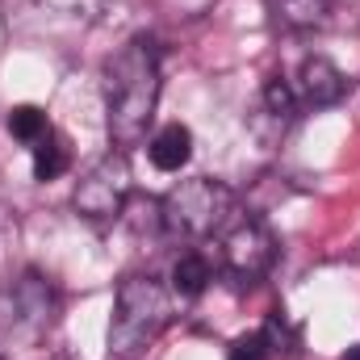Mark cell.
Returning <instances> with one entry per match:
<instances>
[{
    "instance_id": "obj_1",
    "label": "cell",
    "mask_w": 360,
    "mask_h": 360,
    "mask_svg": "<svg viewBox=\"0 0 360 360\" xmlns=\"http://www.w3.org/2000/svg\"><path fill=\"white\" fill-rule=\"evenodd\" d=\"M160 105V46L151 34H134L105 63V126L117 151L147 139Z\"/></svg>"
},
{
    "instance_id": "obj_2",
    "label": "cell",
    "mask_w": 360,
    "mask_h": 360,
    "mask_svg": "<svg viewBox=\"0 0 360 360\" xmlns=\"http://www.w3.org/2000/svg\"><path fill=\"white\" fill-rule=\"evenodd\" d=\"M172 297L155 276H126L117 285L113 319H109V360H139L168 327Z\"/></svg>"
},
{
    "instance_id": "obj_3",
    "label": "cell",
    "mask_w": 360,
    "mask_h": 360,
    "mask_svg": "<svg viewBox=\"0 0 360 360\" xmlns=\"http://www.w3.org/2000/svg\"><path fill=\"white\" fill-rule=\"evenodd\" d=\"M231 214H235L231 188L210 176L180 180L160 201V226L176 239H210L231 222Z\"/></svg>"
},
{
    "instance_id": "obj_4",
    "label": "cell",
    "mask_w": 360,
    "mask_h": 360,
    "mask_svg": "<svg viewBox=\"0 0 360 360\" xmlns=\"http://www.w3.org/2000/svg\"><path fill=\"white\" fill-rule=\"evenodd\" d=\"M59 314V297L42 272H21V281L0 293V348L13 344H38Z\"/></svg>"
},
{
    "instance_id": "obj_5",
    "label": "cell",
    "mask_w": 360,
    "mask_h": 360,
    "mask_svg": "<svg viewBox=\"0 0 360 360\" xmlns=\"http://www.w3.org/2000/svg\"><path fill=\"white\" fill-rule=\"evenodd\" d=\"M130 188H134V176H130L126 151H109L76 180L72 205L89 222H113V218H122V210L130 201Z\"/></svg>"
},
{
    "instance_id": "obj_6",
    "label": "cell",
    "mask_w": 360,
    "mask_h": 360,
    "mask_svg": "<svg viewBox=\"0 0 360 360\" xmlns=\"http://www.w3.org/2000/svg\"><path fill=\"white\" fill-rule=\"evenodd\" d=\"M276 260V239L264 222L248 218V222H235L222 239V272L235 281V285H256Z\"/></svg>"
},
{
    "instance_id": "obj_7",
    "label": "cell",
    "mask_w": 360,
    "mask_h": 360,
    "mask_svg": "<svg viewBox=\"0 0 360 360\" xmlns=\"http://www.w3.org/2000/svg\"><path fill=\"white\" fill-rule=\"evenodd\" d=\"M297 101L310 105V109H327V105H340L344 92H348V76L327 59V55H306L302 68H297Z\"/></svg>"
},
{
    "instance_id": "obj_8",
    "label": "cell",
    "mask_w": 360,
    "mask_h": 360,
    "mask_svg": "<svg viewBox=\"0 0 360 360\" xmlns=\"http://www.w3.org/2000/svg\"><path fill=\"white\" fill-rule=\"evenodd\" d=\"M293 117H297V92L289 89L281 76L264 80V89H260V113H256V130L264 134V126H269L272 130L269 139H276V134H285V130L293 126Z\"/></svg>"
},
{
    "instance_id": "obj_9",
    "label": "cell",
    "mask_w": 360,
    "mask_h": 360,
    "mask_svg": "<svg viewBox=\"0 0 360 360\" xmlns=\"http://www.w3.org/2000/svg\"><path fill=\"white\" fill-rule=\"evenodd\" d=\"M269 13L276 25L306 34V30H323L335 13V0H269Z\"/></svg>"
},
{
    "instance_id": "obj_10",
    "label": "cell",
    "mask_w": 360,
    "mask_h": 360,
    "mask_svg": "<svg viewBox=\"0 0 360 360\" xmlns=\"http://www.w3.org/2000/svg\"><path fill=\"white\" fill-rule=\"evenodd\" d=\"M147 155H151V164L160 168V172H180L188 160H193V130L188 126H164L151 143H147Z\"/></svg>"
},
{
    "instance_id": "obj_11",
    "label": "cell",
    "mask_w": 360,
    "mask_h": 360,
    "mask_svg": "<svg viewBox=\"0 0 360 360\" xmlns=\"http://www.w3.org/2000/svg\"><path fill=\"white\" fill-rule=\"evenodd\" d=\"M210 281H214L210 260H205V256H197V252L180 256L176 264H172V293H176V297H201Z\"/></svg>"
},
{
    "instance_id": "obj_12",
    "label": "cell",
    "mask_w": 360,
    "mask_h": 360,
    "mask_svg": "<svg viewBox=\"0 0 360 360\" xmlns=\"http://www.w3.org/2000/svg\"><path fill=\"white\" fill-rule=\"evenodd\" d=\"M4 126H8V134H13L17 143H25V147L42 143V139L51 134V122H46V113H42L38 105H17Z\"/></svg>"
},
{
    "instance_id": "obj_13",
    "label": "cell",
    "mask_w": 360,
    "mask_h": 360,
    "mask_svg": "<svg viewBox=\"0 0 360 360\" xmlns=\"http://www.w3.org/2000/svg\"><path fill=\"white\" fill-rule=\"evenodd\" d=\"M68 172V147L55 139V130L42 139V143H34V180H59Z\"/></svg>"
},
{
    "instance_id": "obj_14",
    "label": "cell",
    "mask_w": 360,
    "mask_h": 360,
    "mask_svg": "<svg viewBox=\"0 0 360 360\" xmlns=\"http://www.w3.org/2000/svg\"><path fill=\"white\" fill-rule=\"evenodd\" d=\"M42 13H51V17H68V21H96L105 8H109V0H34Z\"/></svg>"
},
{
    "instance_id": "obj_15",
    "label": "cell",
    "mask_w": 360,
    "mask_h": 360,
    "mask_svg": "<svg viewBox=\"0 0 360 360\" xmlns=\"http://www.w3.org/2000/svg\"><path fill=\"white\" fill-rule=\"evenodd\" d=\"M269 356H272V348L264 340V331H248V335H239L231 344V360H269Z\"/></svg>"
},
{
    "instance_id": "obj_16",
    "label": "cell",
    "mask_w": 360,
    "mask_h": 360,
    "mask_svg": "<svg viewBox=\"0 0 360 360\" xmlns=\"http://www.w3.org/2000/svg\"><path fill=\"white\" fill-rule=\"evenodd\" d=\"M344 360H360V344H352V348H348V356Z\"/></svg>"
}]
</instances>
